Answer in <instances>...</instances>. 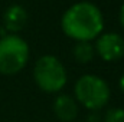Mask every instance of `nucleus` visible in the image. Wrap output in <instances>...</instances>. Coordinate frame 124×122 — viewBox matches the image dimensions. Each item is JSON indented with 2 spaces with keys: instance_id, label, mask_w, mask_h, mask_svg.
Listing matches in <instances>:
<instances>
[{
  "instance_id": "obj_6",
  "label": "nucleus",
  "mask_w": 124,
  "mask_h": 122,
  "mask_svg": "<svg viewBox=\"0 0 124 122\" xmlns=\"http://www.w3.org/2000/svg\"><path fill=\"white\" fill-rule=\"evenodd\" d=\"M28 19V10L22 4H12L3 13V27L12 34H17L26 26Z\"/></svg>"
},
{
  "instance_id": "obj_3",
  "label": "nucleus",
  "mask_w": 124,
  "mask_h": 122,
  "mask_svg": "<svg viewBox=\"0 0 124 122\" xmlns=\"http://www.w3.org/2000/svg\"><path fill=\"white\" fill-rule=\"evenodd\" d=\"M33 81L40 91L46 93H58L68 82V73L56 56L43 55L33 66Z\"/></svg>"
},
{
  "instance_id": "obj_8",
  "label": "nucleus",
  "mask_w": 124,
  "mask_h": 122,
  "mask_svg": "<svg viewBox=\"0 0 124 122\" xmlns=\"http://www.w3.org/2000/svg\"><path fill=\"white\" fill-rule=\"evenodd\" d=\"M74 61L79 65H87L94 59L95 56V49L94 45L88 40H78L71 49Z\"/></svg>"
},
{
  "instance_id": "obj_4",
  "label": "nucleus",
  "mask_w": 124,
  "mask_h": 122,
  "mask_svg": "<svg viewBox=\"0 0 124 122\" xmlns=\"http://www.w3.org/2000/svg\"><path fill=\"white\" fill-rule=\"evenodd\" d=\"M29 61V45L19 34L0 37V75L12 76L19 73Z\"/></svg>"
},
{
  "instance_id": "obj_2",
  "label": "nucleus",
  "mask_w": 124,
  "mask_h": 122,
  "mask_svg": "<svg viewBox=\"0 0 124 122\" xmlns=\"http://www.w3.org/2000/svg\"><path fill=\"white\" fill-rule=\"evenodd\" d=\"M74 95H75L74 96L75 101L79 105L94 112L102 109L108 103L111 92L108 88V83L102 78L87 73L78 78V81L75 82Z\"/></svg>"
},
{
  "instance_id": "obj_1",
  "label": "nucleus",
  "mask_w": 124,
  "mask_h": 122,
  "mask_svg": "<svg viewBox=\"0 0 124 122\" xmlns=\"http://www.w3.org/2000/svg\"><path fill=\"white\" fill-rule=\"evenodd\" d=\"M62 32L72 40H95L104 30V16L97 4L78 1L69 6L61 19Z\"/></svg>"
},
{
  "instance_id": "obj_10",
  "label": "nucleus",
  "mask_w": 124,
  "mask_h": 122,
  "mask_svg": "<svg viewBox=\"0 0 124 122\" xmlns=\"http://www.w3.org/2000/svg\"><path fill=\"white\" fill-rule=\"evenodd\" d=\"M118 20H120L121 27L124 29V3H123V6L120 7V12H118Z\"/></svg>"
},
{
  "instance_id": "obj_9",
  "label": "nucleus",
  "mask_w": 124,
  "mask_h": 122,
  "mask_svg": "<svg viewBox=\"0 0 124 122\" xmlns=\"http://www.w3.org/2000/svg\"><path fill=\"white\" fill-rule=\"evenodd\" d=\"M102 122H124V109L123 108H110L105 111Z\"/></svg>"
},
{
  "instance_id": "obj_11",
  "label": "nucleus",
  "mask_w": 124,
  "mask_h": 122,
  "mask_svg": "<svg viewBox=\"0 0 124 122\" xmlns=\"http://www.w3.org/2000/svg\"><path fill=\"white\" fill-rule=\"evenodd\" d=\"M118 86H120V89H121V92L124 93V73L120 76V81H118Z\"/></svg>"
},
{
  "instance_id": "obj_5",
  "label": "nucleus",
  "mask_w": 124,
  "mask_h": 122,
  "mask_svg": "<svg viewBox=\"0 0 124 122\" xmlns=\"http://www.w3.org/2000/svg\"><path fill=\"white\" fill-rule=\"evenodd\" d=\"M94 49L104 62H117L124 56V37L116 32L101 33L95 39Z\"/></svg>"
},
{
  "instance_id": "obj_7",
  "label": "nucleus",
  "mask_w": 124,
  "mask_h": 122,
  "mask_svg": "<svg viewBox=\"0 0 124 122\" xmlns=\"http://www.w3.org/2000/svg\"><path fill=\"white\" fill-rule=\"evenodd\" d=\"M55 116L62 122H72L79 114L78 102L68 93H59L52 105Z\"/></svg>"
}]
</instances>
